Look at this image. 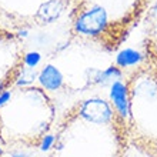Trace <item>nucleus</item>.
<instances>
[{
  "label": "nucleus",
  "instance_id": "5",
  "mask_svg": "<svg viewBox=\"0 0 157 157\" xmlns=\"http://www.w3.org/2000/svg\"><path fill=\"white\" fill-rule=\"evenodd\" d=\"M26 56L27 49L20 33L0 26V97L17 84Z\"/></svg>",
  "mask_w": 157,
  "mask_h": 157
},
{
  "label": "nucleus",
  "instance_id": "4",
  "mask_svg": "<svg viewBox=\"0 0 157 157\" xmlns=\"http://www.w3.org/2000/svg\"><path fill=\"white\" fill-rule=\"evenodd\" d=\"M124 121L130 146L157 157V63L144 57L124 80Z\"/></svg>",
  "mask_w": 157,
  "mask_h": 157
},
{
  "label": "nucleus",
  "instance_id": "1",
  "mask_svg": "<svg viewBox=\"0 0 157 157\" xmlns=\"http://www.w3.org/2000/svg\"><path fill=\"white\" fill-rule=\"evenodd\" d=\"M56 124L46 157H128L124 114L107 97L76 100Z\"/></svg>",
  "mask_w": 157,
  "mask_h": 157
},
{
  "label": "nucleus",
  "instance_id": "3",
  "mask_svg": "<svg viewBox=\"0 0 157 157\" xmlns=\"http://www.w3.org/2000/svg\"><path fill=\"white\" fill-rule=\"evenodd\" d=\"M53 96L37 84L14 86L0 103V146L7 150H34L56 126Z\"/></svg>",
  "mask_w": 157,
  "mask_h": 157
},
{
  "label": "nucleus",
  "instance_id": "2",
  "mask_svg": "<svg viewBox=\"0 0 157 157\" xmlns=\"http://www.w3.org/2000/svg\"><path fill=\"white\" fill-rule=\"evenodd\" d=\"M153 0H73L69 37L82 46L116 53L130 37Z\"/></svg>",
  "mask_w": 157,
  "mask_h": 157
},
{
  "label": "nucleus",
  "instance_id": "6",
  "mask_svg": "<svg viewBox=\"0 0 157 157\" xmlns=\"http://www.w3.org/2000/svg\"><path fill=\"white\" fill-rule=\"evenodd\" d=\"M0 157H33L27 150H7L0 146Z\"/></svg>",
  "mask_w": 157,
  "mask_h": 157
}]
</instances>
